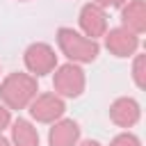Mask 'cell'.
<instances>
[{
	"instance_id": "2e32d148",
	"label": "cell",
	"mask_w": 146,
	"mask_h": 146,
	"mask_svg": "<svg viewBox=\"0 0 146 146\" xmlns=\"http://www.w3.org/2000/svg\"><path fill=\"white\" fill-rule=\"evenodd\" d=\"M75 146H103V144L96 141V139H84V141H78Z\"/></svg>"
},
{
	"instance_id": "6da1fadb",
	"label": "cell",
	"mask_w": 146,
	"mask_h": 146,
	"mask_svg": "<svg viewBox=\"0 0 146 146\" xmlns=\"http://www.w3.org/2000/svg\"><path fill=\"white\" fill-rule=\"evenodd\" d=\"M55 39L62 55L73 64H91L100 52V43L96 39H89L73 27H59Z\"/></svg>"
},
{
	"instance_id": "30bf717a",
	"label": "cell",
	"mask_w": 146,
	"mask_h": 146,
	"mask_svg": "<svg viewBox=\"0 0 146 146\" xmlns=\"http://www.w3.org/2000/svg\"><path fill=\"white\" fill-rule=\"evenodd\" d=\"M121 25L141 36L146 32V2L144 0H128L121 7Z\"/></svg>"
},
{
	"instance_id": "9a60e30c",
	"label": "cell",
	"mask_w": 146,
	"mask_h": 146,
	"mask_svg": "<svg viewBox=\"0 0 146 146\" xmlns=\"http://www.w3.org/2000/svg\"><path fill=\"white\" fill-rule=\"evenodd\" d=\"M91 2H96L103 9H114V7H123L128 0H91Z\"/></svg>"
},
{
	"instance_id": "52a82bcc",
	"label": "cell",
	"mask_w": 146,
	"mask_h": 146,
	"mask_svg": "<svg viewBox=\"0 0 146 146\" xmlns=\"http://www.w3.org/2000/svg\"><path fill=\"white\" fill-rule=\"evenodd\" d=\"M78 23H80V30L84 36L89 39H100L110 27H107V11L103 7H98L96 2H87L82 5L80 9V16H78Z\"/></svg>"
},
{
	"instance_id": "3957f363",
	"label": "cell",
	"mask_w": 146,
	"mask_h": 146,
	"mask_svg": "<svg viewBox=\"0 0 146 146\" xmlns=\"http://www.w3.org/2000/svg\"><path fill=\"white\" fill-rule=\"evenodd\" d=\"M84 87H87V75H84L80 64L66 62L62 66H55V71H52V89H55L57 96L78 98V96H82Z\"/></svg>"
},
{
	"instance_id": "8fae6325",
	"label": "cell",
	"mask_w": 146,
	"mask_h": 146,
	"mask_svg": "<svg viewBox=\"0 0 146 146\" xmlns=\"http://www.w3.org/2000/svg\"><path fill=\"white\" fill-rule=\"evenodd\" d=\"M11 146H39V132L27 119L11 121Z\"/></svg>"
},
{
	"instance_id": "5bb4252c",
	"label": "cell",
	"mask_w": 146,
	"mask_h": 146,
	"mask_svg": "<svg viewBox=\"0 0 146 146\" xmlns=\"http://www.w3.org/2000/svg\"><path fill=\"white\" fill-rule=\"evenodd\" d=\"M9 125H11V110L0 103V135H2V130H7Z\"/></svg>"
},
{
	"instance_id": "8992f818",
	"label": "cell",
	"mask_w": 146,
	"mask_h": 146,
	"mask_svg": "<svg viewBox=\"0 0 146 146\" xmlns=\"http://www.w3.org/2000/svg\"><path fill=\"white\" fill-rule=\"evenodd\" d=\"M103 41H105L107 52L114 55V57H119V59L132 57V55H137V50H139V34L125 30L123 25L107 30V32L103 34Z\"/></svg>"
},
{
	"instance_id": "ac0fdd59",
	"label": "cell",
	"mask_w": 146,
	"mask_h": 146,
	"mask_svg": "<svg viewBox=\"0 0 146 146\" xmlns=\"http://www.w3.org/2000/svg\"><path fill=\"white\" fill-rule=\"evenodd\" d=\"M18 2H27V0H18Z\"/></svg>"
},
{
	"instance_id": "4fadbf2b",
	"label": "cell",
	"mask_w": 146,
	"mask_h": 146,
	"mask_svg": "<svg viewBox=\"0 0 146 146\" xmlns=\"http://www.w3.org/2000/svg\"><path fill=\"white\" fill-rule=\"evenodd\" d=\"M110 146H141V139L137 137V135H132V132H119L112 141H110Z\"/></svg>"
},
{
	"instance_id": "277c9868",
	"label": "cell",
	"mask_w": 146,
	"mask_h": 146,
	"mask_svg": "<svg viewBox=\"0 0 146 146\" xmlns=\"http://www.w3.org/2000/svg\"><path fill=\"white\" fill-rule=\"evenodd\" d=\"M23 64L27 68L30 75L34 78H41V75H48L55 71L57 66V55H55V48L50 43H43V41H34L25 48L23 52Z\"/></svg>"
},
{
	"instance_id": "e0dca14e",
	"label": "cell",
	"mask_w": 146,
	"mask_h": 146,
	"mask_svg": "<svg viewBox=\"0 0 146 146\" xmlns=\"http://www.w3.org/2000/svg\"><path fill=\"white\" fill-rule=\"evenodd\" d=\"M0 146H11V144H9V139H5V137L0 135Z\"/></svg>"
},
{
	"instance_id": "7c38bea8",
	"label": "cell",
	"mask_w": 146,
	"mask_h": 146,
	"mask_svg": "<svg viewBox=\"0 0 146 146\" xmlns=\"http://www.w3.org/2000/svg\"><path fill=\"white\" fill-rule=\"evenodd\" d=\"M132 57H135V62H132V80H135V84L139 89H144L146 87V71H144L146 59H144V55H132Z\"/></svg>"
},
{
	"instance_id": "9c48e42d",
	"label": "cell",
	"mask_w": 146,
	"mask_h": 146,
	"mask_svg": "<svg viewBox=\"0 0 146 146\" xmlns=\"http://www.w3.org/2000/svg\"><path fill=\"white\" fill-rule=\"evenodd\" d=\"M80 141V125L73 119H57L55 123H50V132H48V144L50 146H75Z\"/></svg>"
},
{
	"instance_id": "7a4b0ae2",
	"label": "cell",
	"mask_w": 146,
	"mask_h": 146,
	"mask_svg": "<svg viewBox=\"0 0 146 146\" xmlns=\"http://www.w3.org/2000/svg\"><path fill=\"white\" fill-rule=\"evenodd\" d=\"M36 91H39L36 78L23 71L5 75L0 82V100L9 110H25L36 96Z\"/></svg>"
},
{
	"instance_id": "ba28073f",
	"label": "cell",
	"mask_w": 146,
	"mask_h": 146,
	"mask_svg": "<svg viewBox=\"0 0 146 146\" xmlns=\"http://www.w3.org/2000/svg\"><path fill=\"white\" fill-rule=\"evenodd\" d=\"M110 119H112L114 125L128 130V128H132V125L139 123V119H141V107H139V103H137L135 98H130V96H119V98L112 100V105H110Z\"/></svg>"
},
{
	"instance_id": "5b68a950",
	"label": "cell",
	"mask_w": 146,
	"mask_h": 146,
	"mask_svg": "<svg viewBox=\"0 0 146 146\" xmlns=\"http://www.w3.org/2000/svg\"><path fill=\"white\" fill-rule=\"evenodd\" d=\"M27 110H30V116L36 123H55L57 119L64 116L66 103L55 91H46V94H36L32 98V103L27 105Z\"/></svg>"
}]
</instances>
